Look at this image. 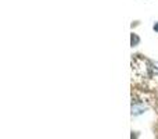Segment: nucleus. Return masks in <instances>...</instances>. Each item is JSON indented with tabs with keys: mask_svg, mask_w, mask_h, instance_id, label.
Masks as SVG:
<instances>
[{
	"mask_svg": "<svg viewBox=\"0 0 158 139\" xmlns=\"http://www.w3.org/2000/svg\"><path fill=\"white\" fill-rule=\"evenodd\" d=\"M154 31H158V24L154 25Z\"/></svg>",
	"mask_w": 158,
	"mask_h": 139,
	"instance_id": "obj_1",
	"label": "nucleus"
}]
</instances>
